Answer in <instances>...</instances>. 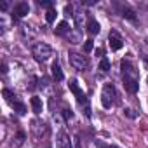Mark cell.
Here are the masks:
<instances>
[{"mask_svg":"<svg viewBox=\"0 0 148 148\" xmlns=\"http://www.w3.org/2000/svg\"><path fill=\"white\" fill-rule=\"evenodd\" d=\"M32 54H33V58L37 59V61H47L51 56H52V49L45 44V42H37V44H33V47H32Z\"/></svg>","mask_w":148,"mask_h":148,"instance_id":"1","label":"cell"},{"mask_svg":"<svg viewBox=\"0 0 148 148\" xmlns=\"http://www.w3.org/2000/svg\"><path fill=\"white\" fill-rule=\"evenodd\" d=\"M115 98H117V92H115V87L112 84H106L103 87V92H101V103L105 108H112L115 105Z\"/></svg>","mask_w":148,"mask_h":148,"instance_id":"2","label":"cell"},{"mask_svg":"<svg viewBox=\"0 0 148 148\" xmlns=\"http://www.w3.org/2000/svg\"><path fill=\"white\" fill-rule=\"evenodd\" d=\"M68 61H70V64H71L73 68L79 70V71H84V70L89 68V59H87V56H82V54H77V52H70Z\"/></svg>","mask_w":148,"mask_h":148,"instance_id":"3","label":"cell"},{"mask_svg":"<svg viewBox=\"0 0 148 148\" xmlns=\"http://www.w3.org/2000/svg\"><path fill=\"white\" fill-rule=\"evenodd\" d=\"M70 91L77 96V101H79V105H86L87 108H89V101H87V98H86V94L82 92V89L79 87V84H77V80H70Z\"/></svg>","mask_w":148,"mask_h":148,"instance_id":"4","label":"cell"},{"mask_svg":"<svg viewBox=\"0 0 148 148\" xmlns=\"http://www.w3.org/2000/svg\"><path fill=\"white\" fill-rule=\"evenodd\" d=\"M56 148H71V139L63 129L56 134Z\"/></svg>","mask_w":148,"mask_h":148,"instance_id":"5","label":"cell"},{"mask_svg":"<svg viewBox=\"0 0 148 148\" xmlns=\"http://www.w3.org/2000/svg\"><path fill=\"white\" fill-rule=\"evenodd\" d=\"M124 87L127 92L131 94H136L138 89H139V84H138V79L136 77H129V75H124Z\"/></svg>","mask_w":148,"mask_h":148,"instance_id":"6","label":"cell"},{"mask_svg":"<svg viewBox=\"0 0 148 148\" xmlns=\"http://www.w3.org/2000/svg\"><path fill=\"white\" fill-rule=\"evenodd\" d=\"M28 12H30V5H28L26 2H19V4H16V5H14L12 16H14L16 19H21V18H25Z\"/></svg>","mask_w":148,"mask_h":148,"instance_id":"7","label":"cell"},{"mask_svg":"<svg viewBox=\"0 0 148 148\" xmlns=\"http://www.w3.org/2000/svg\"><path fill=\"white\" fill-rule=\"evenodd\" d=\"M122 45H124V42H122L120 35L117 32H110V49L119 51V49H122Z\"/></svg>","mask_w":148,"mask_h":148,"instance_id":"8","label":"cell"},{"mask_svg":"<svg viewBox=\"0 0 148 148\" xmlns=\"http://www.w3.org/2000/svg\"><path fill=\"white\" fill-rule=\"evenodd\" d=\"M51 71H52V77H54V80H56V82H61V80L64 79L63 70H61V66H59V63H58V61H54V63H52Z\"/></svg>","mask_w":148,"mask_h":148,"instance_id":"9","label":"cell"},{"mask_svg":"<svg viewBox=\"0 0 148 148\" xmlns=\"http://www.w3.org/2000/svg\"><path fill=\"white\" fill-rule=\"evenodd\" d=\"M86 30H87V33L89 35H98L99 33V30H101V26H99V23L96 21V19H89L87 21V25H86Z\"/></svg>","mask_w":148,"mask_h":148,"instance_id":"10","label":"cell"},{"mask_svg":"<svg viewBox=\"0 0 148 148\" xmlns=\"http://www.w3.org/2000/svg\"><path fill=\"white\" fill-rule=\"evenodd\" d=\"M70 23L68 21H61L56 28H54V33L58 35V37H61V35H70Z\"/></svg>","mask_w":148,"mask_h":148,"instance_id":"11","label":"cell"},{"mask_svg":"<svg viewBox=\"0 0 148 148\" xmlns=\"http://www.w3.org/2000/svg\"><path fill=\"white\" fill-rule=\"evenodd\" d=\"M25 139H26L25 131H18V134H16V136H14V139L11 141V148H21V146H23V143H25Z\"/></svg>","mask_w":148,"mask_h":148,"instance_id":"12","label":"cell"},{"mask_svg":"<svg viewBox=\"0 0 148 148\" xmlns=\"http://www.w3.org/2000/svg\"><path fill=\"white\" fill-rule=\"evenodd\" d=\"M30 103H32L33 112H35L37 115H40V113H42V108H44V106H42V99H40V98H37V96H33Z\"/></svg>","mask_w":148,"mask_h":148,"instance_id":"13","label":"cell"},{"mask_svg":"<svg viewBox=\"0 0 148 148\" xmlns=\"http://www.w3.org/2000/svg\"><path fill=\"white\" fill-rule=\"evenodd\" d=\"M32 131H33L37 136H40V134L45 131V124H44V122H38V120H33V122H32Z\"/></svg>","mask_w":148,"mask_h":148,"instance_id":"14","label":"cell"},{"mask_svg":"<svg viewBox=\"0 0 148 148\" xmlns=\"http://www.w3.org/2000/svg\"><path fill=\"white\" fill-rule=\"evenodd\" d=\"M12 108H14V112H16L18 115H25V113H26V105H25V103H21V101L12 103Z\"/></svg>","mask_w":148,"mask_h":148,"instance_id":"15","label":"cell"},{"mask_svg":"<svg viewBox=\"0 0 148 148\" xmlns=\"http://www.w3.org/2000/svg\"><path fill=\"white\" fill-rule=\"evenodd\" d=\"M2 96H4V98H5V101H9L11 105H12V103H16V99H14V98H16V94H14L12 91L4 89V91H2Z\"/></svg>","mask_w":148,"mask_h":148,"instance_id":"16","label":"cell"},{"mask_svg":"<svg viewBox=\"0 0 148 148\" xmlns=\"http://www.w3.org/2000/svg\"><path fill=\"white\" fill-rule=\"evenodd\" d=\"M122 16H124V18H127V19H131V21H136L134 11H132V9H129V7H124V9H122Z\"/></svg>","mask_w":148,"mask_h":148,"instance_id":"17","label":"cell"},{"mask_svg":"<svg viewBox=\"0 0 148 148\" xmlns=\"http://www.w3.org/2000/svg\"><path fill=\"white\" fill-rule=\"evenodd\" d=\"M99 70H101L103 73H108V71H110V61H108L106 58H103V59L99 61Z\"/></svg>","mask_w":148,"mask_h":148,"instance_id":"18","label":"cell"},{"mask_svg":"<svg viewBox=\"0 0 148 148\" xmlns=\"http://www.w3.org/2000/svg\"><path fill=\"white\" fill-rule=\"evenodd\" d=\"M45 19H47V23H52V21L56 19V11H54V9H49V11L45 12Z\"/></svg>","mask_w":148,"mask_h":148,"instance_id":"19","label":"cell"},{"mask_svg":"<svg viewBox=\"0 0 148 148\" xmlns=\"http://www.w3.org/2000/svg\"><path fill=\"white\" fill-rule=\"evenodd\" d=\"M68 37H70L71 44H79V42H80V35H79V33H71V32H70V35H68Z\"/></svg>","mask_w":148,"mask_h":148,"instance_id":"20","label":"cell"},{"mask_svg":"<svg viewBox=\"0 0 148 148\" xmlns=\"http://www.w3.org/2000/svg\"><path fill=\"white\" fill-rule=\"evenodd\" d=\"M92 47H94L92 40H86V42H84V52H91V51H92Z\"/></svg>","mask_w":148,"mask_h":148,"instance_id":"21","label":"cell"},{"mask_svg":"<svg viewBox=\"0 0 148 148\" xmlns=\"http://www.w3.org/2000/svg\"><path fill=\"white\" fill-rule=\"evenodd\" d=\"M125 115H127V117H131V119H136V117H138V115L134 113V110H129V108L125 110Z\"/></svg>","mask_w":148,"mask_h":148,"instance_id":"22","label":"cell"},{"mask_svg":"<svg viewBox=\"0 0 148 148\" xmlns=\"http://www.w3.org/2000/svg\"><path fill=\"white\" fill-rule=\"evenodd\" d=\"M96 146H98V148H110L106 143H103V141H99V139H96Z\"/></svg>","mask_w":148,"mask_h":148,"instance_id":"23","label":"cell"},{"mask_svg":"<svg viewBox=\"0 0 148 148\" xmlns=\"http://www.w3.org/2000/svg\"><path fill=\"white\" fill-rule=\"evenodd\" d=\"M42 7H47V9H52V2H42V0H40V2H38Z\"/></svg>","mask_w":148,"mask_h":148,"instance_id":"24","label":"cell"},{"mask_svg":"<svg viewBox=\"0 0 148 148\" xmlns=\"http://www.w3.org/2000/svg\"><path fill=\"white\" fill-rule=\"evenodd\" d=\"M64 117H66V120H70V119L73 117V113H71L70 110H64Z\"/></svg>","mask_w":148,"mask_h":148,"instance_id":"25","label":"cell"},{"mask_svg":"<svg viewBox=\"0 0 148 148\" xmlns=\"http://www.w3.org/2000/svg\"><path fill=\"white\" fill-rule=\"evenodd\" d=\"M7 7H9V4H7V2H2V4H0V9H2V11H5Z\"/></svg>","mask_w":148,"mask_h":148,"instance_id":"26","label":"cell"},{"mask_svg":"<svg viewBox=\"0 0 148 148\" xmlns=\"http://www.w3.org/2000/svg\"><path fill=\"white\" fill-rule=\"evenodd\" d=\"M2 73H7V64H5V63L2 64Z\"/></svg>","mask_w":148,"mask_h":148,"instance_id":"27","label":"cell"},{"mask_svg":"<svg viewBox=\"0 0 148 148\" xmlns=\"http://www.w3.org/2000/svg\"><path fill=\"white\" fill-rule=\"evenodd\" d=\"M110 148H119V146H110Z\"/></svg>","mask_w":148,"mask_h":148,"instance_id":"28","label":"cell"},{"mask_svg":"<svg viewBox=\"0 0 148 148\" xmlns=\"http://www.w3.org/2000/svg\"><path fill=\"white\" fill-rule=\"evenodd\" d=\"M145 61H146V64H148V58H146V59H145Z\"/></svg>","mask_w":148,"mask_h":148,"instance_id":"29","label":"cell"}]
</instances>
